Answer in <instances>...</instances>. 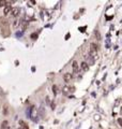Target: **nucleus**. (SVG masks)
Masks as SVG:
<instances>
[{
  "label": "nucleus",
  "mask_w": 122,
  "mask_h": 129,
  "mask_svg": "<svg viewBox=\"0 0 122 129\" xmlns=\"http://www.w3.org/2000/svg\"><path fill=\"white\" fill-rule=\"evenodd\" d=\"M73 91H74V88L71 87V86H68V85L63 86V88H62V93H63L64 95H71Z\"/></svg>",
  "instance_id": "f257e3e1"
},
{
  "label": "nucleus",
  "mask_w": 122,
  "mask_h": 129,
  "mask_svg": "<svg viewBox=\"0 0 122 129\" xmlns=\"http://www.w3.org/2000/svg\"><path fill=\"white\" fill-rule=\"evenodd\" d=\"M90 51H93V52H95V53H98V51H99V44L96 43V42H91V44H90Z\"/></svg>",
  "instance_id": "f03ea898"
},
{
  "label": "nucleus",
  "mask_w": 122,
  "mask_h": 129,
  "mask_svg": "<svg viewBox=\"0 0 122 129\" xmlns=\"http://www.w3.org/2000/svg\"><path fill=\"white\" fill-rule=\"evenodd\" d=\"M72 79H73V75H72V73H65L63 75V80L66 82V83H69V82H71L72 81Z\"/></svg>",
  "instance_id": "7ed1b4c3"
},
{
  "label": "nucleus",
  "mask_w": 122,
  "mask_h": 129,
  "mask_svg": "<svg viewBox=\"0 0 122 129\" xmlns=\"http://www.w3.org/2000/svg\"><path fill=\"white\" fill-rule=\"evenodd\" d=\"M12 9H13V8H12L11 6H6V7H4V9H3V14H4V15H8L9 13H11V12H12Z\"/></svg>",
  "instance_id": "20e7f679"
},
{
  "label": "nucleus",
  "mask_w": 122,
  "mask_h": 129,
  "mask_svg": "<svg viewBox=\"0 0 122 129\" xmlns=\"http://www.w3.org/2000/svg\"><path fill=\"white\" fill-rule=\"evenodd\" d=\"M80 68L83 69L84 71H88L89 70V64H87L86 61H83V63L80 64Z\"/></svg>",
  "instance_id": "39448f33"
},
{
  "label": "nucleus",
  "mask_w": 122,
  "mask_h": 129,
  "mask_svg": "<svg viewBox=\"0 0 122 129\" xmlns=\"http://www.w3.org/2000/svg\"><path fill=\"white\" fill-rule=\"evenodd\" d=\"M11 14H12V16H13V17L18 16V14H19V9H18V8H13V9H12Z\"/></svg>",
  "instance_id": "423d86ee"
},
{
  "label": "nucleus",
  "mask_w": 122,
  "mask_h": 129,
  "mask_svg": "<svg viewBox=\"0 0 122 129\" xmlns=\"http://www.w3.org/2000/svg\"><path fill=\"white\" fill-rule=\"evenodd\" d=\"M78 70H79L78 64H77V61H76V60H74V61H73V71L76 73V72H78Z\"/></svg>",
  "instance_id": "0eeeda50"
},
{
  "label": "nucleus",
  "mask_w": 122,
  "mask_h": 129,
  "mask_svg": "<svg viewBox=\"0 0 122 129\" xmlns=\"http://www.w3.org/2000/svg\"><path fill=\"white\" fill-rule=\"evenodd\" d=\"M53 91H54L55 95H57V94H58V87H57V85L53 86Z\"/></svg>",
  "instance_id": "6e6552de"
},
{
  "label": "nucleus",
  "mask_w": 122,
  "mask_h": 129,
  "mask_svg": "<svg viewBox=\"0 0 122 129\" xmlns=\"http://www.w3.org/2000/svg\"><path fill=\"white\" fill-rule=\"evenodd\" d=\"M118 123H119V125H120L121 127H122V118H119V120H118Z\"/></svg>",
  "instance_id": "1a4fd4ad"
},
{
  "label": "nucleus",
  "mask_w": 122,
  "mask_h": 129,
  "mask_svg": "<svg viewBox=\"0 0 122 129\" xmlns=\"http://www.w3.org/2000/svg\"><path fill=\"white\" fill-rule=\"evenodd\" d=\"M95 37H96V39H100V33H99V32H96V33H95Z\"/></svg>",
  "instance_id": "9d476101"
},
{
  "label": "nucleus",
  "mask_w": 122,
  "mask_h": 129,
  "mask_svg": "<svg viewBox=\"0 0 122 129\" xmlns=\"http://www.w3.org/2000/svg\"><path fill=\"white\" fill-rule=\"evenodd\" d=\"M3 4H6V2H4V1H1V2H0V7L3 6Z\"/></svg>",
  "instance_id": "9b49d317"
},
{
  "label": "nucleus",
  "mask_w": 122,
  "mask_h": 129,
  "mask_svg": "<svg viewBox=\"0 0 122 129\" xmlns=\"http://www.w3.org/2000/svg\"><path fill=\"white\" fill-rule=\"evenodd\" d=\"M121 114H122V109H121Z\"/></svg>",
  "instance_id": "f8f14e48"
}]
</instances>
